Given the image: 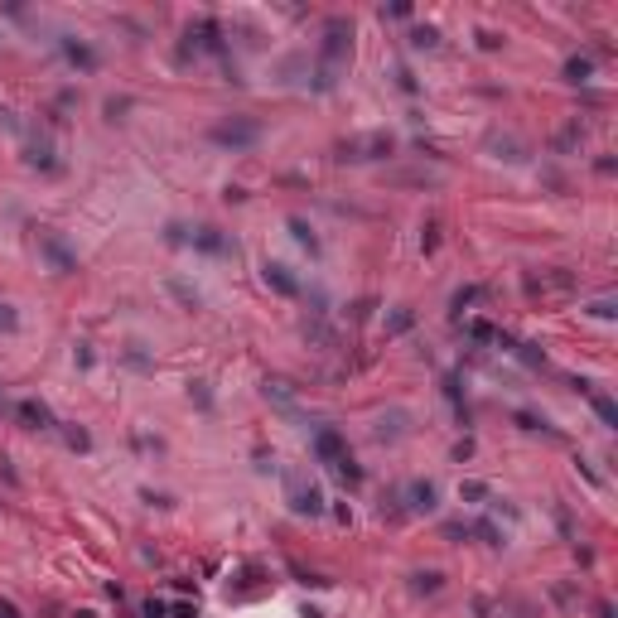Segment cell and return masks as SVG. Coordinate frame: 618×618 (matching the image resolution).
Segmentation results:
<instances>
[{
	"mask_svg": "<svg viewBox=\"0 0 618 618\" xmlns=\"http://www.w3.org/2000/svg\"><path fill=\"white\" fill-rule=\"evenodd\" d=\"M208 135H213V145H222V150H251V145L261 140V121L232 116V121H217Z\"/></svg>",
	"mask_w": 618,
	"mask_h": 618,
	"instance_id": "6da1fadb",
	"label": "cell"
},
{
	"mask_svg": "<svg viewBox=\"0 0 618 618\" xmlns=\"http://www.w3.org/2000/svg\"><path fill=\"white\" fill-rule=\"evenodd\" d=\"M286 497L300 517H324V493H319L304 473H286Z\"/></svg>",
	"mask_w": 618,
	"mask_h": 618,
	"instance_id": "7a4b0ae2",
	"label": "cell"
},
{
	"mask_svg": "<svg viewBox=\"0 0 618 618\" xmlns=\"http://www.w3.org/2000/svg\"><path fill=\"white\" fill-rule=\"evenodd\" d=\"M319 53H324V68L333 73V63H343V58L353 53V29H348L343 20H329V29H324V48H319Z\"/></svg>",
	"mask_w": 618,
	"mask_h": 618,
	"instance_id": "3957f363",
	"label": "cell"
},
{
	"mask_svg": "<svg viewBox=\"0 0 618 618\" xmlns=\"http://www.w3.org/2000/svg\"><path fill=\"white\" fill-rule=\"evenodd\" d=\"M39 251H43V261H48V266H53L58 276L78 271V256H73V247H68V242H63L58 232H48V227L39 232Z\"/></svg>",
	"mask_w": 618,
	"mask_h": 618,
	"instance_id": "277c9868",
	"label": "cell"
},
{
	"mask_svg": "<svg viewBox=\"0 0 618 618\" xmlns=\"http://www.w3.org/2000/svg\"><path fill=\"white\" fill-rule=\"evenodd\" d=\"M396 497L406 502L401 512H435V502H440V488H435L430 478H415V483H406V488H401Z\"/></svg>",
	"mask_w": 618,
	"mask_h": 618,
	"instance_id": "5b68a950",
	"label": "cell"
},
{
	"mask_svg": "<svg viewBox=\"0 0 618 618\" xmlns=\"http://www.w3.org/2000/svg\"><path fill=\"white\" fill-rule=\"evenodd\" d=\"M189 247H194V251H208V256H237V242H232L222 227H199V232L189 237Z\"/></svg>",
	"mask_w": 618,
	"mask_h": 618,
	"instance_id": "8992f818",
	"label": "cell"
},
{
	"mask_svg": "<svg viewBox=\"0 0 618 618\" xmlns=\"http://www.w3.org/2000/svg\"><path fill=\"white\" fill-rule=\"evenodd\" d=\"M261 271H266V286L276 290V295H286V300H295V295L304 290L300 281H295V276H290V266H281V261H266Z\"/></svg>",
	"mask_w": 618,
	"mask_h": 618,
	"instance_id": "52a82bcc",
	"label": "cell"
},
{
	"mask_svg": "<svg viewBox=\"0 0 618 618\" xmlns=\"http://www.w3.org/2000/svg\"><path fill=\"white\" fill-rule=\"evenodd\" d=\"M314 454H319L324 464H333V459L348 454V445H343V435H338L333 425H319V430H314Z\"/></svg>",
	"mask_w": 618,
	"mask_h": 618,
	"instance_id": "ba28073f",
	"label": "cell"
},
{
	"mask_svg": "<svg viewBox=\"0 0 618 618\" xmlns=\"http://www.w3.org/2000/svg\"><path fill=\"white\" fill-rule=\"evenodd\" d=\"M15 415H20V425H25V430H48V425H53V411H48L43 401H20Z\"/></svg>",
	"mask_w": 618,
	"mask_h": 618,
	"instance_id": "9c48e42d",
	"label": "cell"
},
{
	"mask_svg": "<svg viewBox=\"0 0 618 618\" xmlns=\"http://www.w3.org/2000/svg\"><path fill=\"white\" fill-rule=\"evenodd\" d=\"M63 58H68L73 68H83V73H92V68H97V53H92L87 43H78V39H63Z\"/></svg>",
	"mask_w": 618,
	"mask_h": 618,
	"instance_id": "30bf717a",
	"label": "cell"
},
{
	"mask_svg": "<svg viewBox=\"0 0 618 618\" xmlns=\"http://www.w3.org/2000/svg\"><path fill=\"white\" fill-rule=\"evenodd\" d=\"M25 160H29L34 169H53V140H48V135L29 140V145H25Z\"/></svg>",
	"mask_w": 618,
	"mask_h": 618,
	"instance_id": "8fae6325",
	"label": "cell"
},
{
	"mask_svg": "<svg viewBox=\"0 0 618 618\" xmlns=\"http://www.w3.org/2000/svg\"><path fill=\"white\" fill-rule=\"evenodd\" d=\"M406 420H411L406 411H391V415H382V420H377V430H372V435H377V440H396V435H406Z\"/></svg>",
	"mask_w": 618,
	"mask_h": 618,
	"instance_id": "7c38bea8",
	"label": "cell"
},
{
	"mask_svg": "<svg viewBox=\"0 0 618 618\" xmlns=\"http://www.w3.org/2000/svg\"><path fill=\"white\" fill-rule=\"evenodd\" d=\"M286 227H290V237H295V242H300V247L309 251V256H319V237H314V227H309V222H304V217H290Z\"/></svg>",
	"mask_w": 618,
	"mask_h": 618,
	"instance_id": "4fadbf2b",
	"label": "cell"
},
{
	"mask_svg": "<svg viewBox=\"0 0 618 618\" xmlns=\"http://www.w3.org/2000/svg\"><path fill=\"white\" fill-rule=\"evenodd\" d=\"M589 406L599 411V420H604V425H618V406H614V396H604V391H589Z\"/></svg>",
	"mask_w": 618,
	"mask_h": 618,
	"instance_id": "5bb4252c",
	"label": "cell"
},
{
	"mask_svg": "<svg viewBox=\"0 0 618 618\" xmlns=\"http://www.w3.org/2000/svg\"><path fill=\"white\" fill-rule=\"evenodd\" d=\"M333 473H338V478H343L348 488H358V483H363V469H358V464H353L348 454H343V459H333Z\"/></svg>",
	"mask_w": 618,
	"mask_h": 618,
	"instance_id": "9a60e30c",
	"label": "cell"
},
{
	"mask_svg": "<svg viewBox=\"0 0 618 618\" xmlns=\"http://www.w3.org/2000/svg\"><path fill=\"white\" fill-rule=\"evenodd\" d=\"M445 396L454 401V411H459V420L469 425V401H464V391H459V377H445Z\"/></svg>",
	"mask_w": 618,
	"mask_h": 618,
	"instance_id": "2e32d148",
	"label": "cell"
},
{
	"mask_svg": "<svg viewBox=\"0 0 618 618\" xmlns=\"http://www.w3.org/2000/svg\"><path fill=\"white\" fill-rule=\"evenodd\" d=\"M266 396H271V401H276L281 411H290V415H295V396L286 391V382H266Z\"/></svg>",
	"mask_w": 618,
	"mask_h": 618,
	"instance_id": "e0dca14e",
	"label": "cell"
},
{
	"mask_svg": "<svg viewBox=\"0 0 618 618\" xmlns=\"http://www.w3.org/2000/svg\"><path fill=\"white\" fill-rule=\"evenodd\" d=\"M440 579H445L440 570H425V575H411V589H415V594H435V589H440Z\"/></svg>",
	"mask_w": 618,
	"mask_h": 618,
	"instance_id": "ac0fdd59",
	"label": "cell"
},
{
	"mask_svg": "<svg viewBox=\"0 0 618 618\" xmlns=\"http://www.w3.org/2000/svg\"><path fill=\"white\" fill-rule=\"evenodd\" d=\"M469 338H473V343H497V329L483 324V319H473V324H469Z\"/></svg>",
	"mask_w": 618,
	"mask_h": 618,
	"instance_id": "d6986e66",
	"label": "cell"
},
{
	"mask_svg": "<svg viewBox=\"0 0 618 618\" xmlns=\"http://www.w3.org/2000/svg\"><path fill=\"white\" fill-rule=\"evenodd\" d=\"M411 324H415V314H411V309H396V314L387 319V333H406Z\"/></svg>",
	"mask_w": 618,
	"mask_h": 618,
	"instance_id": "ffe728a7",
	"label": "cell"
},
{
	"mask_svg": "<svg viewBox=\"0 0 618 618\" xmlns=\"http://www.w3.org/2000/svg\"><path fill=\"white\" fill-rule=\"evenodd\" d=\"M565 78H570V83H584V78H589V58H570V63H565Z\"/></svg>",
	"mask_w": 618,
	"mask_h": 618,
	"instance_id": "44dd1931",
	"label": "cell"
},
{
	"mask_svg": "<svg viewBox=\"0 0 618 618\" xmlns=\"http://www.w3.org/2000/svg\"><path fill=\"white\" fill-rule=\"evenodd\" d=\"M575 140H584V130H579V126H565V130L556 135V150H570Z\"/></svg>",
	"mask_w": 618,
	"mask_h": 618,
	"instance_id": "7402d4cb",
	"label": "cell"
},
{
	"mask_svg": "<svg viewBox=\"0 0 618 618\" xmlns=\"http://www.w3.org/2000/svg\"><path fill=\"white\" fill-rule=\"evenodd\" d=\"M169 290H174V295H179V300H184L189 309H199V290H189L184 281H169Z\"/></svg>",
	"mask_w": 618,
	"mask_h": 618,
	"instance_id": "603a6c76",
	"label": "cell"
},
{
	"mask_svg": "<svg viewBox=\"0 0 618 618\" xmlns=\"http://www.w3.org/2000/svg\"><path fill=\"white\" fill-rule=\"evenodd\" d=\"M63 435H68V445H73V450H92V435H87V430H78V425H68Z\"/></svg>",
	"mask_w": 618,
	"mask_h": 618,
	"instance_id": "cb8c5ba5",
	"label": "cell"
},
{
	"mask_svg": "<svg viewBox=\"0 0 618 618\" xmlns=\"http://www.w3.org/2000/svg\"><path fill=\"white\" fill-rule=\"evenodd\" d=\"M459 497H464V502H478V497H488V483H459Z\"/></svg>",
	"mask_w": 618,
	"mask_h": 618,
	"instance_id": "d4e9b609",
	"label": "cell"
},
{
	"mask_svg": "<svg viewBox=\"0 0 618 618\" xmlns=\"http://www.w3.org/2000/svg\"><path fill=\"white\" fill-rule=\"evenodd\" d=\"M0 329H5V333H15V329H20V314H15L10 304H0Z\"/></svg>",
	"mask_w": 618,
	"mask_h": 618,
	"instance_id": "484cf974",
	"label": "cell"
},
{
	"mask_svg": "<svg viewBox=\"0 0 618 618\" xmlns=\"http://www.w3.org/2000/svg\"><path fill=\"white\" fill-rule=\"evenodd\" d=\"M126 363H130V368H150V358L140 353V343H130V348H126Z\"/></svg>",
	"mask_w": 618,
	"mask_h": 618,
	"instance_id": "4316f807",
	"label": "cell"
},
{
	"mask_svg": "<svg viewBox=\"0 0 618 618\" xmlns=\"http://www.w3.org/2000/svg\"><path fill=\"white\" fill-rule=\"evenodd\" d=\"M478 295H483V290H478V286L459 290V295H454V309H464V304H473V300H478Z\"/></svg>",
	"mask_w": 618,
	"mask_h": 618,
	"instance_id": "83f0119b",
	"label": "cell"
},
{
	"mask_svg": "<svg viewBox=\"0 0 618 618\" xmlns=\"http://www.w3.org/2000/svg\"><path fill=\"white\" fill-rule=\"evenodd\" d=\"M411 43H415V48H435V29H415Z\"/></svg>",
	"mask_w": 618,
	"mask_h": 618,
	"instance_id": "f1b7e54d",
	"label": "cell"
},
{
	"mask_svg": "<svg viewBox=\"0 0 618 618\" xmlns=\"http://www.w3.org/2000/svg\"><path fill=\"white\" fill-rule=\"evenodd\" d=\"M517 425H522V430H546V420H536V415H527V411H517Z\"/></svg>",
	"mask_w": 618,
	"mask_h": 618,
	"instance_id": "f546056e",
	"label": "cell"
},
{
	"mask_svg": "<svg viewBox=\"0 0 618 618\" xmlns=\"http://www.w3.org/2000/svg\"><path fill=\"white\" fill-rule=\"evenodd\" d=\"M145 618H165V604H160V599H150V604H145Z\"/></svg>",
	"mask_w": 618,
	"mask_h": 618,
	"instance_id": "4dcf8cb0",
	"label": "cell"
},
{
	"mask_svg": "<svg viewBox=\"0 0 618 618\" xmlns=\"http://www.w3.org/2000/svg\"><path fill=\"white\" fill-rule=\"evenodd\" d=\"M0 618H20V609H15L10 599H0Z\"/></svg>",
	"mask_w": 618,
	"mask_h": 618,
	"instance_id": "1f68e13d",
	"label": "cell"
}]
</instances>
